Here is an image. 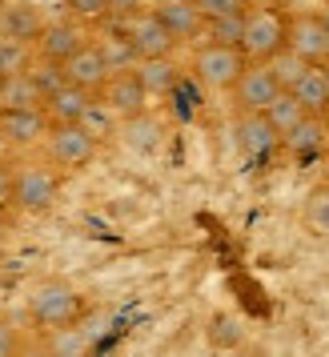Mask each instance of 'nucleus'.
<instances>
[{
	"instance_id": "6e6552de",
	"label": "nucleus",
	"mask_w": 329,
	"mask_h": 357,
	"mask_svg": "<svg viewBox=\"0 0 329 357\" xmlns=\"http://www.w3.org/2000/svg\"><path fill=\"white\" fill-rule=\"evenodd\" d=\"M285 49H293L309 65L329 61V33H326V24L317 20V13H301V17H293L285 24Z\"/></svg>"
},
{
	"instance_id": "2eb2a0df",
	"label": "nucleus",
	"mask_w": 329,
	"mask_h": 357,
	"mask_svg": "<svg viewBox=\"0 0 329 357\" xmlns=\"http://www.w3.org/2000/svg\"><path fill=\"white\" fill-rule=\"evenodd\" d=\"M237 145H241L245 157L257 161V157H265V153H273L281 145V132L269 125L265 113H241V121H237Z\"/></svg>"
},
{
	"instance_id": "2f4dec72",
	"label": "nucleus",
	"mask_w": 329,
	"mask_h": 357,
	"mask_svg": "<svg viewBox=\"0 0 329 357\" xmlns=\"http://www.w3.org/2000/svg\"><path fill=\"white\" fill-rule=\"evenodd\" d=\"M17 349H20V333H17V325H13V321H0V357L17 354Z\"/></svg>"
},
{
	"instance_id": "a211bd4d",
	"label": "nucleus",
	"mask_w": 329,
	"mask_h": 357,
	"mask_svg": "<svg viewBox=\"0 0 329 357\" xmlns=\"http://www.w3.org/2000/svg\"><path fill=\"white\" fill-rule=\"evenodd\" d=\"M45 116H49V125H61V121H81L89 109H93V93L89 89H81V84H61L56 93H49L45 97Z\"/></svg>"
},
{
	"instance_id": "7ed1b4c3",
	"label": "nucleus",
	"mask_w": 329,
	"mask_h": 357,
	"mask_svg": "<svg viewBox=\"0 0 329 357\" xmlns=\"http://www.w3.org/2000/svg\"><path fill=\"white\" fill-rule=\"evenodd\" d=\"M245 52L237 49V45H205V49H197V56H193V77H197L201 89H213V93H221V89H233L237 84V77H241V68H245Z\"/></svg>"
},
{
	"instance_id": "ddd939ff",
	"label": "nucleus",
	"mask_w": 329,
	"mask_h": 357,
	"mask_svg": "<svg viewBox=\"0 0 329 357\" xmlns=\"http://www.w3.org/2000/svg\"><path fill=\"white\" fill-rule=\"evenodd\" d=\"M281 145L289 149L293 157H317L329 145V121L326 113H305L293 129L281 137Z\"/></svg>"
},
{
	"instance_id": "4be33fe9",
	"label": "nucleus",
	"mask_w": 329,
	"mask_h": 357,
	"mask_svg": "<svg viewBox=\"0 0 329 357\" xmlns=\"http://www.w3.org/2000/svg\"><path fill=\"white\" fill-rule=\"evenodd\" d=\"M40 105H45V97L36 93L29 73H13L0 81V109H40Z\"/></svg>"
},
{
	"instance_id": "9d476101",
	"label": "nucleus",
	"mask_w": 329,
	"mask_h": 357,
	"mask_svg": "<svg viewBox=\"0 0 329 357\" xmlns=\"http://www.w3.org/2000/svg\"><path fill=\"white\" fill-rule=\"evenodd\" d=\"M0 129L13 141V149H33L45 141L49 116L45 109H0Z\"/></svg>"
},
{
	"instance_id": "20e7f679",
	"label": "nucleus",
	"mask_w": 329,
	"mask_h": 357,
	"mask_svg": "<svg viewBox=\"0 0 329 357\" xmlns=\"http://www.w3.org/2000/svg\"><path fill=\"white\" fill-rule=\"evenodd\" d=\"M61 193V177H56V169L49 165H20L17 173H13V205L24 213H45L56 201Z\"/></svg>"
},
{
	"instance_id": "bb28decb",
	"label": "nucleus",
	"mask_w": 329,
	"mask_h": 357,
	"mask_svg": "<svg viewBox=\"0 0 329 357\" xmlns=\"http://www.w3.org/2000/svg\"><path fill=\"white\" fill-rule=\"evenodd\" d=\"M24 73H29V81L36 84L40 97H49V93H56V89L65 84V68H61V61H45V56H36Z\"/></svg>"
},
{
	"instance_id": "f257e3e1",
	"label": "nucleus",
	"mask_w": 329,
	"mask_h": 357,
	"mask_svg": "<svg viewBox=\"0 0 329 357\" xmlns=\"http://www.w3.org/2000/svg\"><path fill=\"white\" fill-rule=\"evenodd\" d=\"M97 132L89 129L84 121H61V125H49L45 132V145H49V161L61 165V169H81L97 157Z\"/></svg>"
},
{
	"instance_id": "72a5a7b5",
	"label": "nucleus",
	"mask_w": 329,
	"mask_h": 357,
	"mask_svg": "<svg viewBox=\"0 0 329 357\" xmlns=\"http://www.w3.org/2000/svg\"><path fill=\"white\" fill-rule=\"evenodd\" d=\"M13 201V169L8 161H0V205H8Z\"/></svg>"
},
{
	"instance_id": "dca6fc26",
	"label": "nucleus",
	"mask_w": 329,
	"mask_h": 357,
	"mask_svg": "<svg viewBox=\"0 0 329 357\" xmlns=\"http://www.w3.org/2000/svg\"><path fill=\"white\" fill-rule=\"evenodd\" d=\"M132 77L145 84L148 97H164V93H173L177 81H181V68L177 61L164 52V56H137V65H132Z\"/></svg>"
},
{
	"instance_id": "39448f33",
	"label": "nucleus",
	"mask_w": 329,
	"mask_h": 357,
	"mask_svg": "<svg viewBox=\"0 0 329 357\" xmlns=\"http://www.w3.org/2000/svg\"><path fill=\"white\" fill-rule=\"evenodd\" d=\"M29 309H33V317L40 325L56 329V325H68L81 313V297H77V289L68 281H40L33 289V297H29Z\"/></svg>"
},
{
	"instance_id": "c9c22d12",
	"label": "nucleus",
	"mask_w": 329,
	"mask_h": 357,
	"mask_svg": "<svg viewBox=\"0 0 329 357\" xmlns=\"http://www.w3.org/2000/svg\"><path fill=\"white\" fill-rule=\"evenodd\" d=\"M317 20L326 24V33H329V4H326V8H321V13H317Z\"/></svg>"
},
{
	"instance_id": "f704fd0d",
	"label": "nucleus",
	"mask_w": 329,
	"mask_h": 357,
	"mask_svg": "<svg viewBox=\"0 0 329 357\" xmlns=\"http://www.w3.org/2000/svg\"><path fill=\"white\" fill-rule=\"evenodd\" d=\"M8 157H13V141L4 137V129H0V161H8Z\"/></svg>"
},
{
	"instance_id": "1a4fd4ad",
	"label": "nucleus",
	"mask_w": 329,
	"mask_h": 357,
	"mask_svg": "<svg viewBox=\"0 0 329 357\" xmlns=\"http://www.w3.org/2000/svg\"><path fill=\"white\" fill-rule=\"evenodd\" d=\"M100 97H105L100 105L113 109V116H137L148 109V93H145V84L132 77V68L129 73H113L109 81L100 84Z\"/></svg>"
},
{
	"instance_id": "e433bc0d",
	"label": "nucleus",
	"mask_w": 329,
	"mask_h": 357,
	"mask_svg": "<svg viewBox=\"0 0 329 357\" xmlns=\"http://www.w3.org/2000/svg\"><path fill=\"white\" fill-rule=\"evenodd\" d=\"M321 73H326V84H329V61H321Z\"/></svg>"
},
{
	"instance_id": "cd10ccee",
	"label": "nucleus",
	"mask_w": 329,
	"mask_h": 357,
	"mask_svg": "<svg viewBox=\"0 0 329 357\" xmlns=\"http://www.w3.org/2000/svg\"><path fill=\"white\" fill-rule=\"evenodd\" d=\"M269 68H273V77H277V84L281 89H293V81L309 68V61H301L293 49H281V52H273L269 56Z\"/></svg>"
},
{
	"instance_id": "f3484780",
	"label": "nucleus",
	"mask_w": 329,
	"mask_h": 357,
	"mask_svg": "<svg viewBox=\"0 0 329 357\" xmlns=\"http://www.w3.org/2000/svg\"><path fill=\"white\" fill-rule=\"evenodd\" d=\"M45 29V17L33 0H4L0 4V33L4 36H17V40H29L33 45Z\"/></svg>"
},
{
	"instance_id": "aec40b11",
	"label": "nucleus",
	"mask_w": 329,
	"mask_h": 357,
	"mask_svg": "<svg viewBox=\"0 0 329 357\" xmlns=\"http://www.w3.org/2000/svg\"><path fill=\"white\" fill-rule=\"evenodd\" d=\"M301 105H305V113H326L329 109V84H326V73H321V65H309L301 77L293 81V89H289Z\"/></svg>"
},
{
	"instance_id": "ea45409f",
	"label": "nucleus",
	"mask_w": 329,
	"mask_h": 357,
	"mask_svg": "<svg viewBox=\"0 0 329 357\" xmlns=\"http://www.w3.org/2000/svg\"><path fill=\"white\" fill-rule=\"evenodd\" d=\"M326 149H329V145H326Z\"/></svg>"
},
{
	"instance_id": "c85d7f7f",
	"label": "nucleus",
	"mask_w": 329,
	"mask_h": 357,
	"mask_svg": "<svg viewBox=\"0 0 329 357\" xmlns=\"http://www.w3.org/2000/svg\"><path fill=\"white\" fill-rule=\"evenodd\" d=\"M305 225H309L317 237H329V189L309 197V205H305Z\"/></svg>"
},
{
	"instance_id": "6ab92c4d",
	"label": "nucleus",
	"mask_w": 329,
	"mask_h": 357,
	"mask_svg": "<svg viewBox=\"0 0 329 357\" xmlns=\"http://www.w3.org/2000/svg\"><path fill=\"white\" fill-rule=\"evenodd\" d=\"M93 45H97L100 61L109 68V77H113V73H129V68L137 65V49L129 45V36L121 33V29H105Z\"/></svg>"
},
{
	"instance_id": "0eeeda50",
	"label": "nucleus",
	"mask_w": 329,
	"mask_h": 357,
	"mask_svg": "<svg viewBox=\"0 0 329 357\" xmlns=\"http://www.w3.org/2000/svg\"><path fill=\"white\" fill-rule=\"evenodd\" d=\"M281 93L277 77H273V68L269 61H249L241 68V77L233 84V97H237V109L241 113H265V105Z\"/></svg>"
},
{
	"instance_id": "4468645a",
	"label": "nucleus",
	"mask_w": 329,
	"mask_h": 357,
	"mask_svg": "<svg viewBox=\"0 0 329 357\" xmlns=\"http://www.w3.org/2000/svg\"><path fill=\"white\" fill-rule=\"evenodd\" d=\"M61 68H65L68 84H81V89H89V93H100V84L109 81V68H105V61H100L97 45H89V40H84L68 61H61Z\"/></svg>"
},
{
	"instance_id": "c756f323",
	"label": "nucleus",
	"mask_w": 329,
	"mask_h": 357,
	"mask_svg": "<svg viewBox=\"0 0 329 357\" xmlns=\"http://www.w3.org/2000/svg\"><path fill=\"white\" fill-rule=\"evenodd\" d=\"M201 8V17L213 20V17H229V13H245L249 0H193Z\"/></svg>"
},
{
	"instance_id": "b1692460",
	"label": "nucleus",
	"mask_w": 329,
	"mask_h": 357,
	"mask_svg": "<svg viewBox=\"0 0 329 357\" xmlns=\"http://www.w3.org/2000/svg\"><path fill=\"white\" fill-rule=\"evenodd\" d=\"M49 349L52 354H61V357H81L93 349V333L84 329V325H56V333L49 337Z\"/></svg>"
},
{
	"instance_id": "f8f14e48",
	"label": "nucleus",
	"mask_w": 329,
	"mask_h": 357,
	"mask_svg": "<svg viewBox=\"0 0 329 357\" xmlns=\"http://www.w3.org/2000/svg\"><path fill=\"white\" fill-rule=\"evenodd\" d=\"M84 40L89 36H84V29L77 20H56V24H45L40 29V36H36V56H45V61H68Z\"/></svg>"
},
{
	"instance_id": "58836bf2",
	"label": "nucleus",
	"mask_w": 329,
	"mask_h": 357,
	"mask_svg": "<svg viewBox=\"0 0 329 357\" xmlns=\"http://www.w3.org/2000/svg\"><path fill=\"white\" fill-rule=\"evenodd\" d=\"M326 121H329V109H326Z\"/></svg>"
},
{
	"instance_id": "5701e85b",
	"label": "nucleus",
	"mask_w": 329,
	"mask_h": 357,
	"mask_svg": "<svg viewBox=\"0 0 329 357\" xmlns=\"http://www.w3.org/2000/svg\"><path fill=\"white\" fill-rule=\"evenodd\" d=\"M265 116H269V125H273V129H277L281 137H285V132L293 129L301 116H305V105H301V100H297L293 93H289V89H281L277 97L265 105Z\"/></svg>"
},
{
	"instance_id": "412c9836",
	"label": "nucleus",
	"mask_w": 329,
	"mask_h": 357,
	"mask_svg": "<svg viewBox=\"0 0 329 357\" xmlns=\"http://www.w3.org/2000/svg\"><path fill=\"white\" fill-rule=\"evenodd\" d=\"M121 137H125V145L137 149V153H153V149L161 145L164 129H161V121H157V116H148V109H145V113H137V116H125Z\"/></svg>"
},
{
	"instance_id": "a878e982",
	"label": "nucleus",
	"mask_w": 329,
	"mask_h": 357,
	"mask_svg": "<svg viewBox=\"0 0 329 357\" xmlns=\"http://www.w3.org/2000/svg\"><path fill=\"white\" fill-rule=\"evenodd\" d=\"M241 33H245V13H229V17L205 20V36L213 45H237L241 49Z\"/></svg>"
},
{
	"instance_id": "423d86ee",
	"label": "nucleus",
	"mask_w": 329,
	"mask_h": 357,
	"mask_svg": "<svg viewBox=\"0 0 329 357\" xmlns=\"http://www.w3.org/2000/svg\"><path fill=\"white\" fill-rule=\"evenodd\" d=\"M121 24V33L129 36V45L137 49V56H164V52H173V36H169V29H164L161 20H157V13H145V8H137V13H129V17H116Z\"/></svg>"
},
{
	"instance_id": "7c9ffc66",
	"label": "nucleus",
	"mask_w": 329,
	"mask_h": 357,
	"mask_svg": "<svg viewBox=\"0 0 329 357\" xmlns=\"http://www.w3.org/2000/svg\"><path fill=\"white\" fill-rule=\"evenodd\" d=\"M68 8H72L77 17H84V20L105 17V13H109V4H105V0H68Z\"/></svg>"
},
{
	"instance_id": "393cba45",
	"label": "nucleus",
	"mask_w": 329,
	"mask_h": 357,
	"mask_svg": "<svg viewBox=\"0 0 329 357\" xmlns=\"http://www.w3.org/2000/svg\"><path fill=\"white\" fill-rule=\"evenodd\" d=\"M29 65H33V49H29V40H17V36L0 33V81L13 77V73H24Z\"/></svg>"
},
{
	"instance_id": "473e14b6",
	"label": "nucleus",
	"mask_w": 329,
	"mask_h": 357,
	"mask_svg": "<svg viewBox=\"0 0 329 357\" xmlns=\"http://www.w3.org/2000/svg\"><path fill=\"white\" fill-rule=\"evenodd\" d=\"M105 4H109L113 17H129V13H137V8H145V0H105Z\"/></svg>"
},
{
	"instance_id": "f03ea898",
	"label": "nucleus",
	"mask_w": 329,
	"mask_h": 357,
	"mask_svg": "<svg viewBox=\"0 0 329 357\" xmlns=\"http://www.w3.org/2000/svg\"><path fill=\"white\" fill-rule=\"evenodd\" d=\"M281 49H285V20L277 8H265V4L245 8V33H241L245 61H269Z\"/></svg>"
},
{
	"instance_id": "4c0bfd02",
	"label": "nucleus",
	"mask_w": 329,
	"mask_h": 357,
	"mask_svg": "<svg viewBox=\"0 0 329 357\" xmlns=\"http://www.w3.org/2000/svg\"><path fill=\"white\" fill-rule=\"evenodd\" d=\"M0 233H4V205H0Z\"/></svg>"
},
{
	"instance_id": "9b49d317",
	"label": "nucleus",
	"mask_w": 329,
	"mask_h": 357,
	"mask_svg": "<svg viewBox=\"0 0 329 357\" xmlns=\"http://www.w3.org/2000/svg\"><path fill=\"white\" fill-rule=\"evenodd\" d=\"M153 13H157V20L169 29V36H173L177 45L205 33V17H201V8L193 0H161Z\"/></svg>"
}]
</instances>
